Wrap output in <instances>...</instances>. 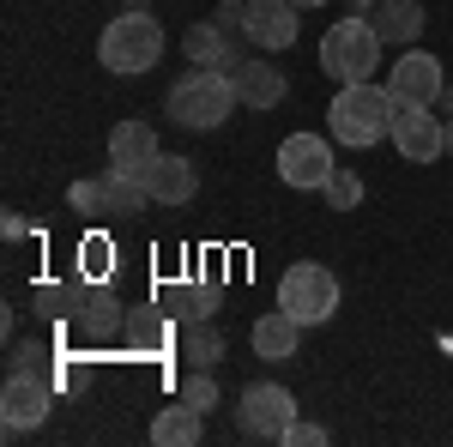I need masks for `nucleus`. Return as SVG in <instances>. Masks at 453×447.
<instances>
[{"label": "nucleus", "mask_w": 453, "mask_h": 447, "mask_svg": "<svg viewBox=\"0 0 453 447\" xmlns=\"http://www.w3.org/2000/svg\"><path fill=\"white\" fill-rule=\"evenodd\" d=\"M448 158H453V121H448Z\"/></svg>", "instance_id": "obj_33"}, {"label": "nucleus", "mask_w": 453, "mask_h": 447, "mask_svg": "<svg viewBox=\"0 0 453 447\" xmlns=\"http://www.w3.org/2000/svg\"><path fill=\"white\" fill-rule=\"evenodd\" d=\"M333 170H339V158H333L326 134H290L279 145V181H284V188H296V194L326 188V175H333Z\"/></svg>", "instance_id": "obj_8"}, {"label": "nucleus", "mask_w": 453, "mask_h": 447, "mask_svg": "<svg viewBox=\"0 0 453 447\" xmlns=\"http://www.w3.org/2000/svg\"><path fill=\"white\" fill-rule=\"evenodd\" d=\"M248 36H254V49L284 55L303 36V6L296 0H248Z\"/></svg>", "instance_id": "obj_11"}, {"label": "nucleus", "mask_w": 453, "mask_h": 447, "mask_svg": "<svg viewBox=\"0 0 453 447\" xmlns=\"http://www.w3.org/2000/svg\"><path fill=\"white\" fill-rule=\"evenodd\" d=\"M345 6H357V12H369V6H375V0H345Z\"/></svg>", "instance_id": "obj_30"}, {"label": "nucleus", "mask_w": 453, "mask_h": 447, "mask_svg": "<svg viewBox=\"0 0 453 447\" xmlns=\"http://www.w3.org/2000/svg\"><path fill=\"white\" fill-rule=\"evenodd\" d=\"M441 85H448V73H441V61H435L429 49H405V55L387 67V91H393L399 104H435Z\"/></svg>", "instance_id": "obj_10"}, {"label": "nucleus", "mask_w": 453, "mask_h": 447, "mask_svg": "<svg viewBox=\"0 0 453 447\" xmlns=\"http://www.w3.org/2000/svg\"><path fill=\"white\" fill-rule=\"evenodd\" d=\"M73 327L85 339H109L121 327V303L109 290H97V284H85V290H73Z\"/></svg>", "instance_id": "obj_17"}, {"label": "nucleus", "mask_w": 453, "mask_h": 447, "mask_svg": "<svg viewBox=\"0 0 453 447\" xmlns=\"http://www.w3.org/2000/svg\"><path fill=\"white\" fill-rule=\"evenodd\" d=\"M435 109H441V115L453 121V85H441V97H435Z\"/></svg>", "instance_id": "obj_29"}, {"label": "nucleus", "mask_w": 453, "mask_h": 447, "mask_svg": "<svg viewBox=\"0 0 453 447\" xmlns=\"http://www.w3.org/2000/svg\"><path fill=\"white\" fill-rule=\"evenodd\" d=\"M55 412V387L36 375V369H6V387H0V423L19 435V429H36Z\"/></svg>", "instance_id": "obj_9"}, {"label": "nucleus", "mask_w": 453, "mask_h": 447, "mask_svg": "<svg viewBox=\"0 0 453 447\" xmlns=\"http://www.w3.org/2000/svg\"><path fill=\"white\" fill-rule=\"evenodd\" d=\"M200 435H206V412H194L188 399L164 405L157 423H151V442H157V447H194Z\"/></svg>", "instance_id": "obj_19"}, {"label": "nucleus", "mask_w": 453, "mask_h": 447, "mask_svg": "<svg viewBox=\"0 0 453 447\" xmlns=\"http://www.w3.org/2000/svg\"><path fill=\"white\" fill-rule=\"evenodd\" d=\"M248 344H254L260 363H290V357L303 351V320H296L290 309H266L260 320H254Z\"/></svg>", "instance_id": "obj_14"}, {"label": "nucleus", "mask_w": 453, "mask_h": 447, "mask_svg": "<svg viewBox=\"0 0 453 447\" xmlns=\"http://www.w3.org/2000/svg\"><path fill=\"white\" fill-rule=\"evenodd\" d=\"M284 442H290V447H320V442H326V429H320V423H303V417H296Z\"/></svg>", "instance_id": "obj_28"}, {"label": "nucleus", "mask_w": 453, "mask_h": 447, "mask_svg": "<svg viewBox=\"0 0 453 447\" xmlns=\"http://www.w3.org/2000/svg\"><path fill=\"white\" fill-rule=\"evenodd\" d=\"M181 55L194 61V67H236L242 61V49L230 42V36L218 31V19H200V25H188V36H181Z\"/></svg>", "instance_id": "obj_16"}, {"label": "nucleus", "mask_w": 453, "mask_h": 447, "mask_svg": "<svg viewBox=\"0 0 453 447\" xmlns=\"http://www.w3.org/2000/svg\"><path fill=\"white\" fill-rule=\"evenodd\" d=\"M393 115H399V97H393L387 85H375V79L339 85V97H333V109H326V134L339 139V145L369 151V145L393 139Z\"/></svg>", "instance_id": "obj_1"}, {"label": "nucleus", "mask_w": 453, "mask_h": 447, "mask_svg": "<svg viewBox=\"0 0 453 447\" xmlns=\"http://www.w3.org/2000/svg\"><path fill=\"white\" fill-rule=\"evenodd\" d=\"M230 79H236V97H242L248 109H279V104H284V91H290L284 67L260 61V55H242V61L230 67Z\"/></svg>", "instance_id": "obj_13"}, {"label": "nucleus", "mask_w": 453, "mask_h": 447, "mask_svg": "<svg viewBox=\"0 0 453 447\" xmlns=\"http://www.w3.org/2000/svg\"><path fill=\"white\" fill-rule=\"evenodd\" d=\"M320 194H326V206H333V212H357V200H363V181H357V175L339 164V170L326 175V188H320Z\"/></svg>", "instance_id": "obj_23"}, {"label": "nucleus", "mask_w": 453, "mask_h": 447, "mask_svg": "<svg viewBox=\"0 0 453 447\" xmlns=\"http://www.w3.org/2000/svg\"><path fill=\"white\" fill-rule=\"evenodd\" d=\"M279 309H290L303 327H326V320L339 314V278L326 273L320 260H296V266H284Z\"/></svg>", "instance_id": "obj_5"}, {"label": "nucleus", "mask_w": 453, "mask_h": 447, "mask_svg": "<svg viewBox=\"0 0 453 447\" xmlns=\"http://www.w3.org/2000/svg\"><path fill=\"white\" fill-rule=\"evenodd\" d=\"M127 6H134V12H145V6H151V0H127Z\"/></svg>", "instance_id": "obj_32"}, {"label": "nucleus", "mask_w": 453, "mask_h": 447, "mask_svg": "<svg viewBox=\"0 0 453 447\" xmlns=\"http://www.w3.org/2000/svg\"><path fill=\"white\" fill-rule=\"evenodd\" d=\"M175 399H188L194 412H211V405H218L224 393H218V381H211V369H194V375L181 381V393H175Z\"/></svg>", "instance_id": "obj_25"}, {"label": "nucleus", "mask_w": 453, "mask_h": 447, "mask_svg": "<svg viewBox=\"0 0 453 447\" xmlns=\"http://www.w3.org/2000/svg\"><path fill=\"white\" fill-rule=\"evenodd\" d=\"M164 303H175L181 320H211L218 314V284H181V290H164Z\"/></svg>", "instance_id": "obj_21"}, {"label": "nucleus", "mask_w": 453, "mask_h": 447, "mask_svg": "<svg viewBox=\"0 0 453 447\" xmlns=\"http://www.w3.org/2000/svg\"><path fill=\"white\" fill-rule=\"evenodd\" d=\"M236 423H242V435H254V442H284L290 423H296V399L284 393L279 381H254V387H242V399H236Z\"/></svg>", "instance_id": "obj_6"}, {"label": "nucleus", "mask_w": 453, "mask_h": 447, "mask_svg": "<svg viewBox=\"0 0 453 447\" xmlns=\"http://www.w3.org/2000/svg\"><path fill=\"white\" fill-rule=\"evenodd\" d=\"M181 357H188L194 369H218V363H224V333H218L211 320H188V327H181Z\"/></svg>", "instance_id": "obj_20"}, {"label": "nucleus", "mask_w": 453, "mask_h": 447, "mask_svg": "<svg viewBox=\"0 0 453 447\" xmlns=\"http://www.w3.org/2000/svg\"><path fill=\"white\" fill-rule=\"evenodd\" d=\"M157 158H164L157 127H145V121H115V127H109V164H115V170L145 175Z\"/></svg>", "instance_id": "obj_12"}, {"label": "nucleus", "mask_w": 453, "mask_h": 447, "mask_svg": "<svg viewBox=\"0 0 453 447\" xmlns=\"http://www.w3.org/2000/svg\"><path fill=\"white\" fill-rule=\"evenodd\" d=\"M170 320L164 314H145V320H134V351H151V357H164L170 351Z\"/></svg>", "instance_id": "obj_24"}, {"label": "nucleus", "mask_w": 453, "mask_h": 447, "mask_svg": "<svg viewBox=\"0 0 453 447\" xmlns=\"http://www.w3.org/2000/svg\"><path fill=\"white\" fill-rule=\"evenodd\" d=\"M393 151L405 164L448 158V115H435V104H399V115H393Z\"/></svg>", "instance_id": "obj_7"}, {"label": "nucleus", "mask_w": 453, "mask_h": 447, "mask_svg": "<svg viewBox=\"0 0 453 447\" xmlns=\"http://www.w3.org/2000/svg\"><path fill=\"white\" fill-rule=\"evenodd\" d=\"M42 363H49V351H42V344H12V357H6V369H42Z\"/></svg>", "instance_id": "obj_27"}, {"label": "nucleus", "mask_w": 453, "mask_h": 447, "mask_svg": "<svg viewBox=\"0 0 453 447\" xmlns=\"http://www.w3.org/2000/svg\"><path fill=\"white\" fill-rule=\"evenodd\" d=\"M369 12H375L369 25H375L381 42H418L423 25H429V19H423V0H375Z\"/></svg>", "instance_id": "obj_18"}, {"label": "nucleus", "mask_w": 453, "mask_h": 447, "mask_svg": "<svg viewBox=\"0 0 453 447\" xmlns=\"http://www.w3.org/2000/svg\"><path fill=\"white\" fill-rule=\"evenodd\" d=\"M145 188H151V206H188V200L200 194V170H194V158L164 151V158L145 170Z\"/></svg>", "instance_id": "obj_15"}, {"label": "nucleus", "mask_w": 453, "mask_h": 447, "mask_svg": "<svg viewBox=\"0 0 453 447\" xmlns=\"http://www.w3.org/2000/svg\"><path fill=\"white\" fill-rule=\"evenodd\" d=\"M164 42H170V36H164V25L151 19V6H145V12L127 6L121 19L104 25V36H97V61H104L109 73H121V79H127V73L140 79V73H151L157 61H164Z\"/></svg>", "instance_id": "obj_3"}, {"label": "nucleus", "mask_w": 453, "mask_h": 447, "mask_svg": "<svg viewBox=\"0 0 453 447\" xmlns=\"http://www.w3.org/2000/svg\"><path fill=\"white\" fill-rule=\"evenodd\" d=\"M296 6H303V12H309V6H326V0H296Z\"/></svg>", "instance_id": "obj_31"}, {"label": "nucleus", "mask_w": 453, "mask_h": 447, "mask_svg": "<svg viewBox=\"0 0 453 447\" xmlns=\"http://www.w3.org/2000/svg\"><path fill=\"white\" fill-rule=\"evenodd\" d=\"M381 36L369 19H339V25H326L320 36V73L326 79H339V85H363V79H375L381 67Z\"/></svg>", "instance_id": "obj_4"}, {"label": "nucleus", "mask_w": 453, "mask_h": 447, "mask_svg": "<svg viewBox=\"0 0 453 447\" xmlns=\"http://www.w3.org/2000/svg\"><path fill=\"white\" fill-rule=\"evenodd\" d=\"M236 104H242V97H236V79H230L224 67L181 73V79L170 85V97H164L170 121H175V127H188V134H211V127H224Z\"/></svg>", "instance_id": "obj_2"}, {"label": "nucleus", "mask_w": 453, "mask_h": 447, "mask_svg": "<svg viewBox=\"0 0 453 447\" xmlns=\"http://www.w3.org/2000/svg\"><path fill=\"white\" fill-rule=\"evenodd\" d=\"M67 206H73V212H91V218H109V188H104V175L73 181V188H67Z\"/></svg>", "instance_id": "obj_22"}, {"label": "nucleus", "mask_w": 453, "mask_h": 447, "mask_svg": "<svg viewBox=\"0 0 453 447\" xmlns=\"http://www.w3.org/2000/svg\"><path fill=\"white\" fill-rule=\"evenodd\" d=\"M79 260H85V278L97 284V278L109 273V242H104V236H91L85 248H79Z\"/></svg>", "instance_id": "obj_26"}]
</instances>
